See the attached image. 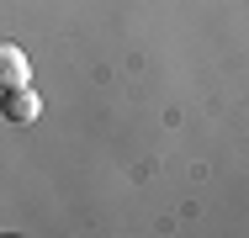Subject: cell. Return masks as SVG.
<instances>
[{
    "label": "cell",
    "instance_id": "1",
    "mask_svg": "<svg viewBox=\"0 0 249 238\" xmlns=\"http://www.w3.org/2000/svg\"><path fill=\"white\" fill-rule=\"evenodd\" d=\"M0 111H5V122H32L43 111V101L27 90V85H11V90H0Z\"/></svg>",
    "mask_w": 249,
    "mask_h": 238
},
{
    "label": "cell",
    "instance_id": "2",
    "mask_svg": "<svg viewBox=\"0 0 249 238\" xmlns=\"http://www.w3.org/2000/svg\"><path fill=\"white\" fill-rule=\"evenodd\" d=\"M32 80V64H27V53L16 43H0V90H11V85H27Z\"/></svg>",
    "mask_w": 249,
    "mask_h": 238
}]
</instances>
